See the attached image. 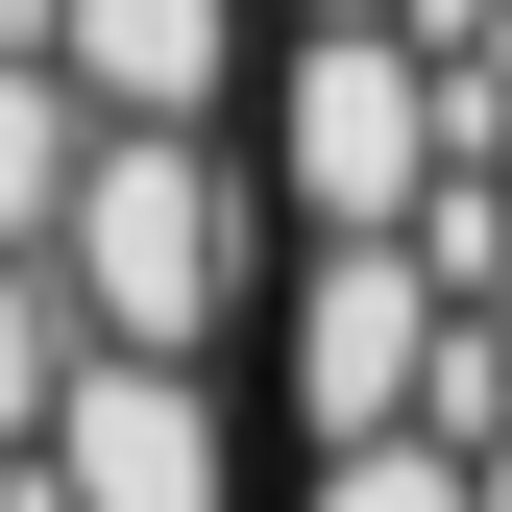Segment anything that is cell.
<instances>
[{
  "instance_id": "8992f818",
  "label": "cell",
  "mask_w": 512,
  "mask_h": 512,
  "mask_svg": "<svg viewBox=\"0 0 512 512\" xmlns=\"http://www.w3.org/2000/svg\"><path fill=\"white\" fill-rule=\"evenodd\" d=\"M74 171H98V98L49 74V49H0V244H49V220H74Z\"/></svg>"
},
{
  "instance_id": "277c9868",
  "label": "cell",
  "mask_w": 512,
  "mask_h": 512,
  "mask_svg": "<svg viewBox=\"0 0 512 512\" xmlns=\"http://www.w3.org/2000/svg\"><path fill=\"white\" fill-rule=\"evenodd\" d=\"M49 488L74 512H244V391L220 366H74V415H49Z\"/></svg>"
},
{
  "instance_id": "3957f363",
  "label": "cell",
  "mask_w": 512,
  "mask_h": 512,
  "mask_svg": "<svg viewBox=\"0 0 512 512\" xmlns=\"http://www.w3.org/2000/svg\"><path fill=\"white\" fill-rule=\"evenodd\" d=\"M439 342H464L439 244H293V293H269V415H293V464L415 439V415H439Z\"/></svg>"
},
{
  "instance_id": "5b68a950",
  "label": "cell",
  "mask_w": 512,
  "mask_h": 512,
  "mask_svg": "<svg viewBox=\"0 0 512 512\" xmlns=\"http://www.w3.org/2000/svg\"><path fill=\"white\" fill-rule=\"evenodd\" d=\"M25 49L98 122H147V147H196L220 98H269V0H25Z\"/></svg>"
},
{
  "instance_id": "6da1fadb",
  "label": "cell",
  "mask_w": 512,
  "mask_h": 512,
  "mask_svg": "<svg viewBox=\"0 0 512 512\" xmlns=\"http://www.w3.org/2000/svg\"><path fill=\"white\" fill-rule=\"evenodd\" d=\"M269 244H293V220H269V171H244L220 122H196V147L98 122V171H74V220H49V269H74V317H98L122 366H220L244 293H269Z\"/></svg>"
},
{
  "instance_id": "7a4b0ae2",
  "label": "cell",
  "mask_w": 512,
  "mask_h": 512,
  "mask_svg": "<svg viewBox=\"0 0 512 512\" xmlns=\"http://www.w3.org/2000/svg\"><path fill=\"white\" fill-rule=\"evenodd\" d=\"M244 171H269L293 244H415L464 196V122H439L415 25H269V98H244Z\"/></svg>"
},
{
  "instance_id": "9c48e42d",
  "label": "cell",
  "mask_w": 512,
  "mask_h": 512,
  "mask_svg": "<svg viewBox=\"0 0 512 512\" xmlns=\"http://www.w3.org/2000/svg\"><path fill=\"white\" fill-rule=\"evenodd\" d=\"M269 25H415V0H269Z\"/></svg>"
},
{
  "instance_id": "8fae6325",
  "label": "cell",
  "mask_w": 512,
  "mask_h": 512,
  "mask_svg": "<svg viewBox=\"0 0 512 512\" xmlns=\"http://www.w3.org/2000/svg\"><path fill=\"white\" fill-rule=\"evenodd\" d=\"M0 49H25V25H0Z\"/></svg>"
},
{
  "instance_id": "ba28073f",
  "label": "cell",
  "mask_w": 512,
  "mask_h": 512,
  "mask_svg": "<svg viewBox=\"0 0 512 512\" xmlns=\"http://www.w3.org/2000/svg\"><path fill=\"white\" fill-rule=\"evenodd\" d=\"M293 512H488L464 439H342V464H293Z\"/></svg>"
},
{
  "instance_id": "52a82bcc",
  "label": "cell",
  "mask_w": 512,
  "mask_h": 512,
  "mask_svg": "<svg viewBox=\"0 0 512 512\" xmlns=\"http://www.w3.org/2000/svg\"><path fill=\"white\" fill-rule=\"evenodd\" d=\"M74 366H98L74 269H49V244H0V439H49V415H74Z\"/></svg>"
},
{
  "instance_id": "30bf717a",
  "label": "cell",
  "mask_w": 512,
  "mask_h": 512,
  "mask_svg": "<svg viewBox=\"0 0 512 512\" xmlns=\"http://www.w3.org/2000/svg\"><path fill=\"white\" fill-rule=\"evenodd\" d=\"M488 342H512V293H488Z\"/></svg>"
}]
</instances>
